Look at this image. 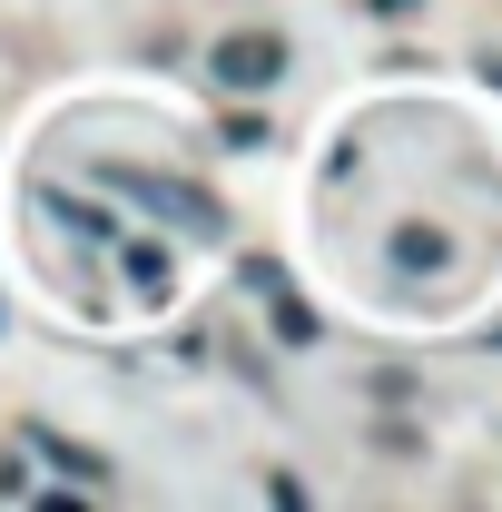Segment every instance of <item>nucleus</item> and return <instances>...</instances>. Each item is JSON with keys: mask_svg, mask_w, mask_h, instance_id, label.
Here are the masks:
<instances>
[{"mask_svg": "<svg viewBox=\"0 0 502 512\" xmlns=\"http://www.w3.org/2000/svg\"><path fill=\"white\" fill-rule=\"evenodd\" d=\"M99 188L128 197V207L158 217V227H178V237H227V207H217L207 188H188V178H168V168H119V158H109Z\"/></svg>", "mask_w": 502, "mask_h": 512, "instance_id": "obj_1", "label": "nucleus"}, {"mask_svg": "<svg viewBox=\"0 0 502 512\" xmlns=\"http://www.w3.org/2000/svg\"><path fill=\"white\" fill-rule=\"evenodd\" d=\"M286 69H296V50H286L276 30H227V40L207 50V79H217V89H237V99H256V89H276Z\"/></svg>", "mask_w": 502, "mask_h": 512, "instance_id": "obj_2", "label": "nucleus"}, {"mask_svg": "<svg viewBox=\"0 0 502 512\" xmlns=\"http://www.w3.org/2000/svg\"><path fill=\"white\" fill-rule=\"evenodd\" d=\"M30 453H40V463H60L69 483H89V493H99V483H109V463H99V453H89V444H60V434H50V424H30Z\"/></svg>", "mask_w": 502, "mask_h": 512, "instance_id": "obj_3", "label": "nucleus"}, {"mask_svg": "<svg viewBox=\"0 0 502 512\" xmlns=\"http://www.w3.org/2000/svg\"><path fill=\"white\" fill-rule=\"evenodd\" d=\"M394 266H404V276H443V266H453V237H434V227L414 217V227H394Z\"/></svg>", "mask_w": 502, "mask_h": 512, "instance_id": "obj_4", "label": "nucleus"}, {"mask_svg": "<svg viewBox=\"0 0 502 512\" xmlns=\"http://www.w3.org/2000/svg\"><path fill=\"white\" fill-rule=\"evenodd\" d=\"M119 276L138 286V296H168V256L158 247H119Z\"/></svg>", "mask_w": 502, "mask_h": 512, "instance_id": "obj_5", "label": "nucleus"}, {"mask_svg": "<svg viewBox=\"0 0 502 512\" xmlns=\"http://www.w3.org/2000/svg\"><path fill=\"white\" fill-rule=\"evenodd\" d=\"M375 10H414V0H375Z\"/></svg>", "mask_w": 502, "mask_h": 512, "instance_id": "obj_6", "label": "nucleus"}]
</instances>
